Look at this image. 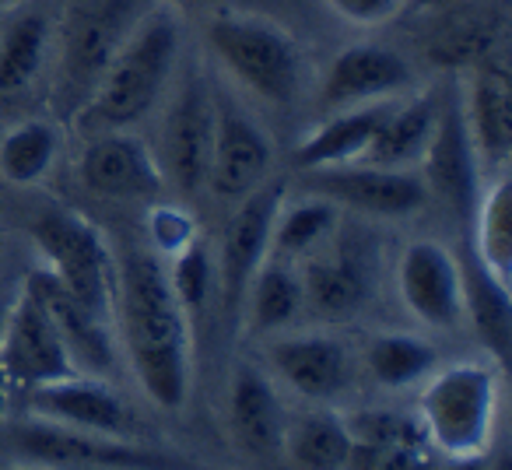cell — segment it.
<instances>
[{"instance_id":"836d02e7","label":"cell","mask_w":512,"mask_h":470,"mask_svg":"<svg viewBox=\"0 0 512 470\" xmlns=\"http://www.w3.org/2000/svg\"><path fill=\"white\" fill-rule=\"evenodd\" d=\"M355 442H397V446H432L421 421L393 411H365L348 425Z\"/></svg>"},{"instance_id":"8992f818","label":"cell","mask_w":512,"mask_h":470,"mask_svg":"<svg viewBox=\"0 0 512 470\" xmlns=\"http://www.w3.org/2000/svg\"><path fill=\"white\" fill-rule=\"evenodd\" d=\"M39 253L50 260V274L99 320L109 316V260L99 232L78 214L46 211L32 225Z\"/></svg>"},{"instance_id":"60d3db41","label":"cell","mask_w":512,"mask_h":470,"mask_svg":"<svg viewBox=\"0 0 512 470\" xmlns=\"http://www.w3.org/2000/svg\"><path fill=\"white\" fill-rule=\"evenodd\" d=\"M39 470H53V467H39Z\"/></svg>"},{"instance_id":"d6986e66","label":"cell","mask_w":512,"mask_h":470,"mask_svg":"<svg viewBox=\"0 0 512 470\" xmlns=\"http://www.w3.org/2000/svg\"><path fill=\"white\" fill-rule=\"evenodd\" d=\"M228 418L239 446L253 456H274L285 442V421L281 404L274 397L271 383L256 369L242 365L232 379V397H228Z\"/></svg>"},{"instance_id":"ba28073f","label":"cell","mask_w":512,"mask_h":470,"mask_svg":"<svg viewBox=\"0 0 512 470\" xmlns=\"http://www.w3.org/2000/svg\"><path fill=\"white\" fill-rule=\"evenodd\" d=\"M281 197H285V183H260L253 193L242 197V207L228 225L225 246H221V288H225L228 309L239 306L253 274L264 267Z\"/></svg>"},{"instance_id":"3957f363","label":"cell","mask_w":512,"mask_h":470,"mask_svg":"<svg viewBox=\"0 0 512 470\" xmlns=\"http://www.w3.org/2000/svg\"><path fill=\"white\" fill-rule=\"evenodd\" d=\"M221 64L260 99L292 102L302 78V53L274 22L249 15H218L207 29Z\"/></svg>"},{"instance_id":"603a6c76","label":"cell","mask_w":512,"mask_h":470,"mask_svg":"<svg viewBox=\"0 0 512 470\" xmlns=\"http://www.w3.org/2000/svg\"><path fill=\"white\" fill-rule=\"evenodd\" d=\"M365 295H369V281L351 257L313 260L302 274V302H309L327 320H344L358 313Z\"/></svg>"},{"instance_id":"ac0fdd59","label":"cell","mask_w":512,"mask_h":470,"mask_svg":"<svg viewBox=\"0 0 512 470\" xmlns=\"http://www.w3.org/2000/svg\"><path fill=\"white\" fill-rule=\"evenodd\" d=\"M278 376L309 400H327L348 383V351L334 337H288L271 348Z\"/></svg>"},{"instance_id":"ffe728a7","label":"cell","mask_w":512,"mask_h":470,"mask_svg":"<svg viewBox=\"0 0 512 470\" xmlns=\"http://www.w3.org/2000/svg\"><path fill=\"white\" fill-rule=\"evenodd\" d=\"M127 22L130 11L123 0H102L92 8H81L67 32V67L81 78H95L106 71L120 53Z\"/></svg>"},{"instance_id":"8fae6325","label":"cell","mask_w":512,"mask_h":470,"mask_svg":"<svg viewBox=\"0 0 512 470\" xmlns=\"http://www.w3.org/2000/svg\"><path fill=\"white\" fill-rule=\"evenodd\" d=\"M29 407L46 421L85 428V432L99 435H116V439H130V432L137 428L130 407L109 386L81 376L36 386L29 393Z\"/></svg>"},{"instance_id":"6da1fadb","label":"cell","mask_w":512,"mask_h":470,"mask_svg":"<svg viewBox=\"0 0 512 470\" xmlns=\"http://www.w3.org/2000/svg\"><path fill=\"white\" fill-rule=\"evenodd\" d=\"M120 316L123 337L144 393L158 407L186 404L190 393V337L186 316L162 271L148 253H130L120 271Z\"/></svg>"},{"instance_id":"484cf974","label":"cell","mask_w":512,"mask_h":470,"mask_svg":"<svg viewBox=\"0 0 512 470\" xmlns=\"http://www.w3.org/2000/svg\"><path fill=\"white\" fill-rule=\"evenodd\" d=\"M470 141L477 158L505 162L512 148V95L502 78H481L470 99Z\"/></svg>"},{"instance_id":"277c9868","label":"cell","mask_w":512,"mask_h":470,"mask_svg":"<svg viewBox=\"0 0 512 470\" xmlns=\"http://www.w3.org/2000/svg\"><path fill=\"white\" fill-rule=\"evenodd\" d=\"M421 428L449 456H481L495 425V376L481 365L439 372L421 397Z\"/></svg>"},{"instance_id":"d590c367","label":"cell","mask_w":512,"mask_h":470,"mask_svg":"<svg viewBox=\"0 0 512 470\" xmlns=\"http://www.w3.org/2000/svg\"><path fill=\"white\" fill-rule=\"evenodd\" d=\"M327 4L341 18H348V22L376 25V22H386V18H390L404 0H327Z\"/></svg>"},{"instance_id":"7c38bea8","label":"cell","mask_w":512,"mask_h":470,"mask_svg":"<svg viewBox=\"0 0 512 470\" xmlns=\"http://www.w3.org/2000/svg\"><path fill=\"white\" fill-rule=\"evenodd\" d=\"M267 169H271V144L260 127L232 109H221L214 120L211 162H207L211 190L225 200H242L264 183Z\"/></svg>"},{"instance_id":"f35d334b","label":"cell","mask_w":512,"mask_h":470,"mask_svg":"<svg viewBox=\"0 0 512 470\" xmlns=\"http://www.w3.org/2000/svg\"><path fill=\"white\" fill-rule=\"evenodd\" d=\"M22 0H0V11H11V8H18Z\"/></svg>"},{"instance_id":"2e32d148","label":"cell","mask_w":512,"mask_h":470,"mask_svg":"<svg viewBox=\"0 0 512 470\" xmlns=\"http://www.w3.org/2000/svg\"><path fill=\"white\" fill-rule=\"evenodd\" d=\"M81 179L88 190L113 200L155 197L162 186L155 158L134 137H95L81 158Z\"/></svg>"},{"instance_id":"7a4b0ae2","label":"cell","mask_w":512,"mask_h":470,"mask_svg":"<svg viewBox=\"0 0 512 470\" xmlns=\"http://www.w3.org/2000/svg\"><path fill=\"white\" fill-rule=\"evenodd\" d=\"M176 43V22L169 15H155L151 22H144L137 36L127 39L113 64L106 67V81L92 106V123L127 127L141 120L169 81L172 64H176Z\"/></svg>"},{"instance_id":"9c48e42d","label":"cell","mask_w":512,"mask_h":470,"mask_svg":"<svg viewBox=\"0 0 512 470\" xmlns=\"http://www.w3.org/2000/svg\"><path fill=\"white\" fill-rule=\"evenodd\" d=\"M309 186L320 197L337 200V204L358 207V211L383 214V218H400L414 214L425 204V183L404 169H379V165H355V169H309Z\"/></svg>"},{"instance_id":"4316f807","label":"cell","mask_w":512,"mask_h":470,"mask_svg":"<svg viewBox=\"0 0 512 470\" xmlns=\"http://www.w3.org/2000/svg\"><path fill=\"white\" fill-rule=\"evenodd\" d=\"M46 53V22L39 15H29L15 22L0 43V99L25 92L36 78Z\"/></svg>"},{"instance_id":"ab89813d","label":"cell","mask_w":512,"mask_h":470,"mask_svg":"<svg viewBox=\"0 0 512 470\" xmlns=\"http://www.w3.org/2000/svg\"><path fill=\"white\" fill-rule=\"evenodd\" d=\"M498 470H509V460H505V456H502V463H498Z\"/></svg>"},{"instance_id":"e575fe53","label":"cell","mask_w":512,"mask_h":470,"mask_svg":"<svg viewBox=\"0 0 512 470\" xmlns=\"http://www.w3.org/2000/svg\"><path fill=\"white\" fill-rule=\"evenodd\" d=\"M169 285L183 309L204 306L207 292H211V260H207L204 246H183V257L176 260Z\"/></svg>"},{"instance_id":"30bf717a","label":"cell","mask_w":512,"mask_h":470,"mask_svg":"<svg viewBox=\"0 0 512 470\" xmlns=\"http://www.w3.org/2000/svg\"><path fill=\"white\" fill-rule=\"evenodd\" d=\"M400 295L418 320L456 327L463 316V274L439 243H414L400 257Z\"/></svg>"},{"instance_id":"4fadbf2b","label":"cell","mask_w":512,"mask_h":470,"mask_svg":"<svg viewBox=\"0 0 512 470\" xmlns=\"http://www.w3.org/2000/svg\"><path fill=\"white\" fill-rule=\"evenodd\" d=\"M25 295L43 306V313L50 316L57 334L64 337L78 369H92V372L113 369V344H109L106 334V320L88 313L50 271H32L29 281H25Z\"/></svg>"},{"instance_id":"e0dca14e","label":"cell","mask_w":512,"mask_h":470,"mask_svg":"<svg viewBox=\"0 0 512 470\" xmlns=\"http://www.w3.org/2000/svg\"><path fill=\"white\" fill-rule=\"evenodd\" d=\"M411 81L414 74L400 53L372 43L348 46L330 67L327 85H323V102L327 106H351V102L386 99V95L407 88Z\"/></svg>"},{"instance_id":"5bb4252c","label":"cell","mask_w":512,"mask_h":470,"mask_svg":"<svg viewBox=\"0 0 512 470\" xmlns=\"http://www.w3.org/2000/svg\"><path fill=\"white\" fill-rule=\"evenodd\" d=\"M425 169L432 190L446 200L453 211H474L477 200V151L470 141V127L463 109L446 106V113L435 116V130L425 148Z\"/></svg>"},{"instance_id":"d6a6232c","label":"cell","mask_w":512,"mask_h":470,"mask_svg":"<svg viewBox=\"0 0 512 470\" xmlns=\"http://www.w3.org/2000/svg\"><path fill=\"white\" fill-rule=\"evenodd\" d=\"M344 470H432L428 446H397V442H355Z\"/></svg>"},{"instance_id":"5b68a950","label":"cell","mask_w":512,"mask_h":470,"mask_svg":"<svg viewBox=\"0 0 512 470\" xmlns=\"http://www.w3.org/2000/svg\"><path fill=\"white\" fill-rule=\"evenodd\" d=\"M8 446L18 460L53 470H183L176 460L116 435L85 432L57 421H29L8 432Z\"/></svg>"},{"instance_id":"cb8c5ba5","label":"cell","mask_w":512,"mask_h":470,"mask_svg":"<svg viewBox=\"0 0 512 470\" xmlns=\"http://www.w3.org/2000/svg\"><path fill=\"white\" fill-rule=\"evenodd\" d=\"M295 470H344L351 456V432L337 414L316 411L299 418L285 432V442Z\"/></svg>"},{"instance_id":"f546056e","label":"cell","mask_w":512,"mask_h":470,"mask_svg":"<svg viewBox=\"0 0 512 470\" xmlns=\"http://www.w3.org/2000/svg\"><path fill=\"white\" fill-rule=\"evenodd\" d=\"M249 288H253V327L256 330L285 327L302 306V281L281 264L260 267V271L253 274V281H249Z\"/></svg>"},{"instance_id":"8d00e7d4","label":"cell","mask_w":512,"mask_h":470,"mask_svg":"<svg viewBox=\"0 0 512 470\" xmlns=\"http://www.w3.org/2000/svg\"><path fill=\"white\" fill-rule=\"evenodd\" d=\"M449 470H488V463L481 456H460V463H453Z\"/></svg>"},{"instance_id":"f1b7e54d","label":"cell","mask_w":512,"mask_h":470,"mask_svg":"<svg viewBox=\"0 0 512 470\" xmlns=\"http://www.w3.org/2000/svg\"><path fill=\"white\" fill-rule=\"evenodd\" d=\"M435 365V348L418 337L390 334L376 337L369 348V369L383 386H407L418 383Z\"/></svg>"},{"instance_id":"52a82bcc","label":"cell","mask_w":512,"mask_h":470,"mask_svg":"<svg viewBox=\"0 0 512 470\" xmlns=\"http://www.w3.org/2000/svg\"><path fill=\"white\" fill-rule=\"evenodd\" d=\"M0 351H4L8 376L15 383L29 386V390L78 376V365H74L64 337L57 334V327L43 313V306L36 299H29V295H22L18 306H11L4 337H0Z\"/></svg>"},{"instance_id":"d4e9b609","label":"cell","mask_w":512,"mask_h":470,"mask_svg":"<svg viewBox=\"0 0 512 470\" xmlns=\"http://www.w3.org/2000/svg\"><path fill=\"white\" fill-rule=\"evenodd\" d=\"M463 306L470 309V320H474L477 334L484 337V344L502 362H509V348H512L509 285L498 281L491 271H484L481 264H470L467 278H463Z\"/></svg>"},{"instance_id":"1f68e13d","label":"cell","mask_w":512,"mask_h":470,"mask_svg":"<svg viewBox=\"0 0 512 470\" xmlns=\"http://www.w3.org/2000/svg\"><path fill=\"white\" fill-rule=\"evenodd\" d=\"M337 214L330 207V200H309V204H299L295 211H288L281 221H274L271 243L281 257H295V253H306L320 243L323 235L334 228Z\"/></svg>"},{"instance_id":"9a60e30c","label":"cell","mask_w":512,"mask_h":470,"mask_svg":"<svg viewBox=\"0 0 512 470\" xmlns=\"http://www.w3.org/2000/svg\"><path fill=\"white\" fill-rule=\"evenodd\" d=\"M214 141V109L204 88L190 85L179 92L165 123V169L183 193H197L207 183Z\"/></svg>"},{"instance_id":"4dcf8cb0","label":"cell","mask_w":512,"mask_h":470,"mask_svg":"<svg viewBox=\"0 0 512 470\" xmlns=\"http://www.w3.org/2000/svg\"><path fill=\"white\" fill-rule=\"evenodd\" d=\"M481 267L509 285L512 274V190L509 179L495 186L481 211Z\"/></svg>"},{"instance_id":"44dd1931","label":"cell","mask_w":512,"mask_h":470,"mask_svg":"<svg viewBox=\"0 0 512 470\" xmlns=\"http://www.w3.org/2000/svg\"><path fill=\"white\" fill-rule=\"evenodd\" d=\"M390 109L386 106H369V109H351L341 113L320 127L313 137H306V144L295 148V165L299 169H330V165H344L351 158H362L365 148L376 137L379 123L386 120Z\"/></svg>"},{"instance_id":"7402d4cb","label":"cell","mask_w":512,"mask_h":470,"mask_svg":"<svg viewBox=\"0 0 512 470\" xmlns=\"http://www.w3.org/2000/svg\"><path fill=\"white\" fill-rule=\"evenodd\" d=\"M435 102L418 99L407 109H390L386 120L379 123L376 137L365 148V165H379V169H400V165L414 162L425 155L428 137L435 130Z\"/></svg>"},{"instance_id":"74e56055","label":"cell","mask_w":512,"mask_h":470,"mask_svg":"<svg viewBox=\"0 0 512 470\" xmlns=\"http://www.w3.org/2000/svg\"><path fill=\"white\" fill-rule=\"evenodd\" d=\"M8 313H11V306L0 299V337H4V323H8Z\"/></svg>"},{"instance_id":"83f0119b","label":"cell","mask_w":512,"mask_h":470,"mask_svg":"<svg viewBox=\"0 0 512 470\" xmlns=\"http://www.w3.org/2000/svg\"><path fill=\"white\" fill-rule=\"evenodd\" d=\"M53 155H57V134H53V127L50 123L29 120L11 130L4 137V144H0V172L18 186L36 183L53 165Z\"/></svg>"}]
</instances>
